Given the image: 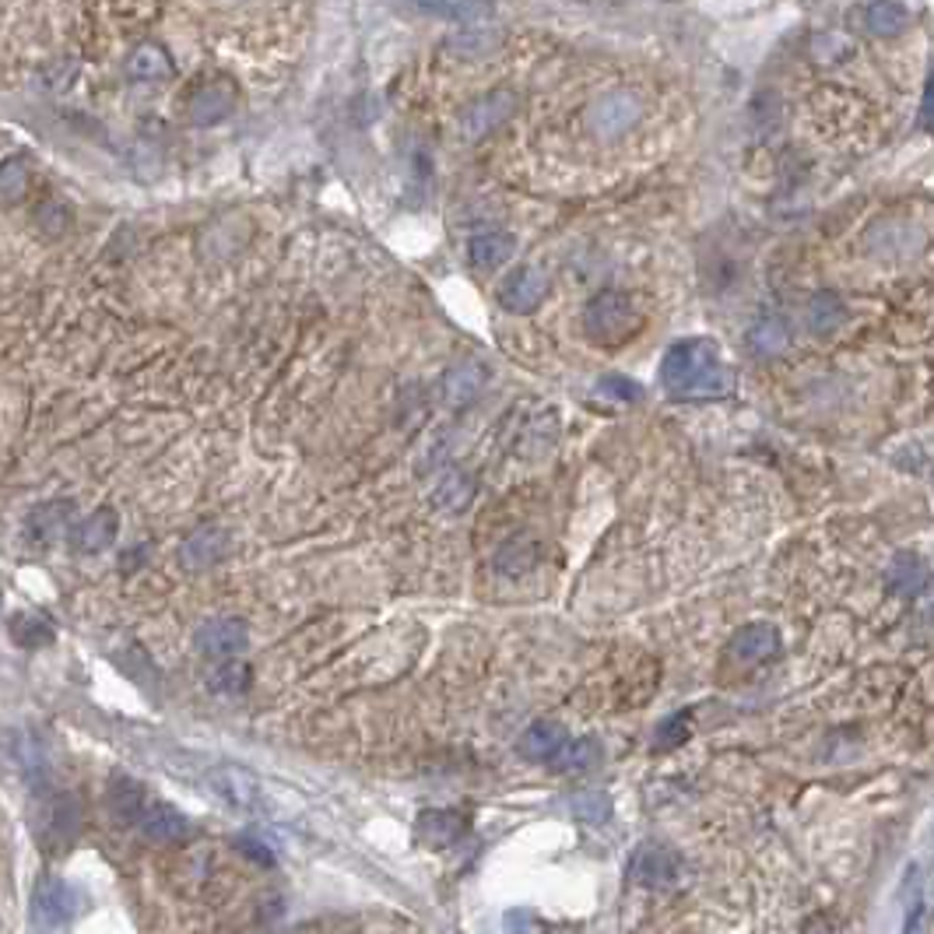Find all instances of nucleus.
I'll return each mask as SVG.
<instances>
[{
  "mask_svg": "<svg viewBox=\"0 0 934 934\" xmlns=\"http://www.w3.org/2000/svg\"><path fill=\"white\" fill-rule=\"evenodd\" d=\"M660 387L678 401H717L735 390V372L714 338H681L664 351Z\"/></svg>",
  "mask_w": 934,
  "mask_h": 934,
  "instance_id": "1",
  "label": "nucleus"
},
{
  "mask_svg": "<svg viewBox=\"0 0 934 934\" xmlns=\"http://www.w3.org/2000/svg\"><path fill=\"white\" fill-rule=\"evenodd\" d=\"M81 829V808L71 794H53L50 787L39 791L35 804V840L47 854H60L64 846L74 843Z\"/></svg>",
  "mask_w": 934,
  "mask_h": 934,
  "instance_id": "2",
  "label": "nucleus"
},
{
  "mask_svg": "<svg viewBox=\"0 0 934 934\" xmlns=\"http://www.w3.org/2000/svg\"><path fill=\"white\" fill-rule=\"evenodd\" d=\"M584 327L597 345H622L636 330V309L622 292H601L584 309Z\"/></svg>",
  "mask_w": 934,
  "mask_h": 934,
  "instance_id": "3",
  "label": "nucleus"
},
{
  "mask_svg": "<svg viewBox=\"0 0 934 934\" xmlns=\"http://www.w3.org/2000/svg\"><path fill=\"white\" fill-rule=\"evenodd\" d=\"M78 913V892L57 875H43L32 889V921L43 931H60L74 921Z\"/></svg>",
  "mask_w": 934,
  "mask_h": 934,
  "instance_id": "4",
  "label": "nucleus"
},
{
  "mask_svg": "<svg viewBox=\"0 0 934 934\" xmlns=\"http://www.w3.org/2000/svg\"><path fill=\"white\" fill-rule=\"evenodd\" d=\"M629 879L647 889H668L681 879V858L668 843L647 840L633 850L629 858Z\"/></svg>",
  "mask_w": 934,
  "mask_h": 934,
  "instance_id": "5",
  "label": "nucleus"
},
{
  "mask_svg": "<svg viewBox=\"0 0 934 934\" xmlns=\"http://www.w3.org/2000/svg\"><path fill=\"white\" fill-rule=\"evenodd\" d=\"M194 643L207 660L222 664V660L246 654V647H250V629H246L243 618H207L197 629Z\"/></svg>",
  "mask_w": 934,
  "mask_h": 934,
  "instance_id": "6",
  "label": "nucleus"
},
{
  "mask_svg": "<svg viewBox=\"0 0 934 934\" xmlns=\"http://www.w3.org/2000/svg\"><path fill=\"white\" fill-rule=\"evenodd\" d=\"M495 296H500V306L510 309V314H534L548 296V275L537 264H524L503 278Z\"/></svg>",
  "mask_w": 934,
  "mask_h": 934,
  "instance_id": "7",
  "label": "nucleus"
},
{
  "mask_svg": "<svg viewBox=\"0 0 934 934\" xmlns=\"http://www.w3.org/2000/svg\"><path fill=\"white\" fill-rule=\"evenodd\" d=\"M4 762L11 766V773H18L29 783L32 794L50 787V759L43 752V745H39L29 731H18L4 741Z\"/></svg>",
  "mask_w": 934,
  "mask_h": 934,
  "instance_id": "8",
  "label": "nucleus"
},
{
  "mask_svg": "<svg viewBox=\"0 0 934 934\" xmlns=\"http://www.w3.org/2000/svg\"><path fill=\"white\" fill-rule=\"evenodd\" d=\"M639 99L629 95V92H612L605 95L601 102H594L591 113H587V123H591V131L601 134V137H618V134H626L633 123L639 120Z\"/></svg>",
  "mask_w": 934,
  "mask_h": 934,
  "instance_id": "9",
  "label": "nucleus"
},
{
  "mask_svg": "<svg viewBox=\"0 0 934 934\" xmlns=\"http://www.w3.org/2000/svg\"><path fill=\"white\" fill-rule=\"evenodd\" d=\"M516 110V95L513 92H492L482 95L479 102H471V106L461 113V134L468 141H479L489 131H495L500 123L510 120V113Z\"/></svg>",
  "mask_w": 934,
  "mask_h": 934,
  "instance_id": "10",
  "label": "nucleus"
},
{
  "mask_svg": "<svg viewBox=\"0 0 934 934\" xmlns=\"http://www.w3.org/2000/svg\"><path fill=\"white\" fill-rule=\"evenodd\" d=\"M134 825H137L148 840H155V843H179V840L191 837V819H186L179 808L158 804V801L144 804V812L137 815Z\"/></svg>",
  "mask_w": 934,
  "mask_h": 934,
  "instance_id": "11",
  "label": "nucleus"
},
{
  "mask_svg": "<svg viewBox=\"0 0 934 934\" xmlns=\"http://www.w3.org/2000/svg\"><path fill=\"white\" fill-rule=\"evenodd\" d=\"M233 110H236V89L228 85V81H212V85H201L191 95V106H186V113H191V123H197V127H215V123H222Z\"/></svg>",
  "mask_w": 934,
  "mask_h": 934,
  "instance_id": "12",
  "label": "nucleus"
},
{
  "mask_svg": "<svg viewBox=\"0 0 934 934\" xmlns=\"http://www.w3.org/2000/svg\"><path fill=\"white\" fill-rule=\"evenodd\" d=\"M566 728L563 723H555V720H534L531 728L521 735V741H516V752H521L524 759L531 762H552L558 752L566 749Z\"/></svg>",
  "mask_w": 934,
  "mask_h": 934,
  "instance_id": "13",
  "label": "nucleus"
},
{
  "mask_svg": "<svg viewBox=\"0 0 934 934\" xmlns=\"http://www.w3.org/2000/svg\"><path fill=\"white\" fill-rule=\"evenodd\" d=\"M777 650H780V633H777V626H770V622L745 626L728 647V654L738 664H762V660L777 657Z\"/></svg>",
  "mask_w": 934,
  "mask_h": 934,
  "instance_id": "14",
  "label": "nucleus"
},
{
  "mask_svg": "<svg viewBox=\"0 0 934 934\" xmlns=\"http://www.w3.org/2000/svg\"><path fill=\"white\" fill-rule=\"evenodd\" d=\"M212 787L218 791L222 801H228L233 808H243V812H254V808L264 804L260 783H257L250 773H246V770H236V766H225V770H215Z\"/></svg>",
  "mask_w": 934,
  "mask_h": 934,
  "instance_id": "15",
  "label": "nucleus"
},
{
  "mask_svg": "<svg viewBox=\"0 0 934 934\" xmlns=\"http://www.w3.org/2000/svg\"><path fill=\"white\" fill-rule=\"evenodd\" d=\"M404 4L419 8L432 18H443V22H456V25L489 22V18L495 14L492 0H404Z\"/></svg>",
  "mask_w": 934,
  "mask_h": 934,
  "instance_id": "16",
  "label": "nucleus"
},
{
  "mask_svg": "<svg viewBox=\"0 0 934 934\" xmlns=\"http://www.w3.org/2000/svg\"><path fill=\"white\" fill-rule=\"evenodd\" d=\"M558 435V422L555 411H534L531 419H524L516 425V440H513V453L521 456H542Z\"/></svg>",
  "mask_w": 934,
  "mask_h": 934,
  "instance_id": "17",
  "label": "nucleus"
},
{
  "mask_svg": "<svg viewBox=\"0 0 934 934\" xmlns=\"http://www.w3.org/2000/svg\"><path fill=\"white\" fill-rule=\"evenodd\" d=\"M414 829H419V840L425 846H450V843H456V840L464 837L468 819L461 812H450V808H432V812L419 815Z\"/></svg>",
  "mask_w": 934,
  "mask_h": 934,
  "instance_id": "18",
  "label": "nucleus"
},
{
  "mask_svg": "<svg viewBox=\"0 0 934 934\" xmlns=\"http://www.w3.org/2000/svg\"><path fill=\"white\" fill-rule=\"evenodd\" d=\"M482 387H485V366H479V362H461V366H453L447 377H443L440 393H443V401H447L450 408H464V404H471L474 398H479Z\"/></svg>",
  "mask_w": 934,
  "mask_h": 934,
  "instance_id": "19",
  "label": "nucleus"
},
{
  "mask_svg": "<svg viewBox=\"0 0 934 934\" xmlns=\"http://www.w3.org/2000/svg\"><path fill=\"white\" fill-rule=\"evenodd\" d=\"M516 250V239L510 233H500V228H485V233L471 236L468 243V260L474 267H482V271H492V267H500L513 257Z\"/></svg>",
  "mask_w": 934,
  "mask_h": 934,
  "instance_id": "20",
  "label": "nucleus"
},
{
  "mask_svg": "<svg viewBox=\"0 0 934 934\" xmlns=\"http://www.w3.org/2000/svg\"><path fill=\"white\" fill-rule=\"evenodd\" d=\"M228 552V534L218 527H201L197 534L186 537L183 545V566L186 569H207Z\"/></svg>",
  "mask_w": 934,
  "mask_h": 934,
  "instance_id": "21",
  "label": "nucleus"
},
{
  "mask_svg": "<svg viewBox=\"0 0 934 934\" xmlns=\"http://www.w3.org/2000/svg\"><path fill=\"white\" fill-rule=\"evenodd\" d=\"M116 534H120V516H116V510L99 506L92 516H85V524L78 527L74 545H78L81 552H102V548H110V545L116 542Z\"/></svg>",
  "mask_w": 934,
  "mask_h": 934,
  "instance_id": "22",
  "label": "nucleus"
},
{
  "mask_svg": "<svg viewBox=\"0 0 934 934\" xmlns=\"http://www.w3.org/2000/svg\"><path fill=\"white\" fill-rule=\"evenodd\" d=\"M123 71H127L131 81H165V78H173V57L158 43H141L131 50Z\"/></svg>",
  "mask_w": 934,
  "mask_h": 934,
  "instance_id": "23",
  "label": "nucleus"
},
{
  "mask_svg": "<svg viewBox=\"0 0 934 934\" xmlns=\"http://www.w3.org/2000/svg\"><path fill=\"white\" fill-rule=\"evenodd\" d=\"M471 500H474V482L464 471H447L432 489V506L443 513H461L471 506Z\"/></svg>",
  "mask_w": 934,
  "mask_h": 934,
  "instance_id": "24",
  "label": "nucleus"
},
{
  "mask_svg": "<svg viewBox=\"0 0 934 934\" xmlns=\"http://www.w3.org/2000/svg\"><path fill=\"white\" fill-rule=\"evenodd\" d=\"M885 584H889L892 594H900V597H917L927 587V563L917 555H900L896 563L889 566Z\"/></svg>",
  "mask_w": 934,
  "mask_h": 934,
  "instance_id": "25",
  "label": "nucleus"
},
{
  "mask_svg": "<svg viewBox=\"0 0 934 934\" xmlns=\"http://www.w3.org/2000/svg\"><path fill=\"white\" fill-rule=\"evenodd\" d=\"M68 524H71V503H47V506L32 510L25 531L47 548V545H53L57 537L68 531Z\"/></svg>",
  "mask_w": 934,
  "mask_h": 934,
  "instance_id": "26",
  "label": "nucleus"
},
{
  "mask_svg": "<svg viewBox=\"0 0 934 934\" xmlns=\"http://www.w3.org/2000/svg\"><path fill=\"white\" fill-rule=\"evenodd\" d=\"M144 804H148V791H144L137 780H131V777H113L110 780V812L120 822H137Z\"/></svg>",
  "mask_w": 934,
  "mask_h": 934,
  "instance_id": "27",
  "label": "nucleus"
},
{
  "mask_svg": "<svg viewBox=\"0 0 934 934\" xmlns=\"http://www.w3.org/2000/svg\"><path fill=\"white\" fill-rule=\"evenodd\" d=\"M864 25L875 32V35H900L910 25V11L903 0H871L864 8Z\"/></svg>",
  "mask_w": 934,
  "mask_h": 934,
  "instance_id": "28",
  "label": "nucleus"
},
{
  "mask_svg": "<svg viewBox=\"0 0 934 934\" xmlns=\"http://www.w3.org/2000/svg\"><path fill=\"white\" fill-rule=\"evenodd\" d=\"M8 636L18 643L22 650H35V647H47V643H53V626L43 618V615H35V612H18L8 618Z\"/></svg>",
  "mask_w": 934,
  "mask_h": 934,
  "instance_id": "29",
  "label": "nucleus"
},
{
  "mask_svg": "<svg viewBox=\"0 0 934 934\" xmlns=\"http://www.w3.org/2000/svg\"><path fill=\"white\" fill-rule=\"evenodd\" d=\"M804 317L815 335H833V330L846 320V302L837 292H815L804 309Z\"/></svg>",
  "mask_w": 934,
  "mask_h": 934,
  "instance_id": "30",
  "label": "nucleus"
},
{
  "mask_svg": "<svg viewBox=\"0 0 934 934\" xmlns=\"http://www.w3.org/2000/svg\"><path fill=\"white\" fill-rule=\"evenodd\" d=\"M601 741L597 738H579V741H566V749L558 752L555 759H552V766H558V770L563 773H587V770H594V766L601 762Z\"/></svg>",
  "mask_w": 934,
  "mask_h": 934,
  "instance_id": "31",
  "label": "nucleus"
},
{
  "mask_svg": "<svg viewBox=\"0 0 934 934\" xmlns=\"http://www.w3.org/2000/svg\"><path fill=\"white\" fill-rule=\"evenodd\" d=\"M787 345H791V327H787L780 317H762L749 330V348L756 356H780Z\"/></svg>",
  "mask_w": 934,
  "mask_h": 934,
  "instance_id": "32",
  "label": "nucleus"
},
{
  "mask_svg": "<svg viewBox=\"0 0 934 934\" xmlns=\"http://www.w3.org/2000/svg\"><path fill=\"white\" fill-rule=\"evenodd\" d=\"M29 191V158L11 155L0 162V204H18Z\"/></svg>",
  "mask_w": 934,
  "mask_h": 934,
  "instance_id": "33",
  "label": "nucleus"
},
{
  "mask_svg": "<svg viewBox=\"0 0 934 934\" xmlns=\"http://www.w3.org/2000/svg\"><path fill=\"white\" fill-rule=\"evenodd\" d=\"M534 558H537V545L531 537H510V542L500 548V555H495V569L506 576H521L534 566Z\"/></svg>",
  "mask_w": 934,
  "mask_h": 934,
  "instance_id": "34",
  "label": "nucleus"
},
{
  "mask_svg": "<svg viewBox=\"0 0 934 934\" xmlns=\"http://www.w3.org/2000/svg\"><path fill=\"white\" fill-rule=\"evenodd\" d=\"M569 812H573L576 822H584V825H605L615 812V804L605 791H584L569 801Z\"/></svg>",
  "mask_w": 934,
  "mask_h": 934,
  "instance_id": "35",
  "label": "nucleus"
},
{
  "mask_svg": "<svg viewBox=\"0 0 934 934\" xmlns=\"http://www.w3.org/2000/svg\"><path fill=\"white\" fill-rule=\"evenodd\" d=\"M212 692H222V696H239L246 692V685H250V668H246L243 660H222V668L212 675Z\"/></svg>",
  "mask_w": 934,
  "mask_h": 934,
  "instance_id": "36",
  "label": "nucleus"
},
{
  "mask_svg": "<svg viewBox=\"0 0 934 934\" xmlns=\"http://www.w3.org/2000/svg\"><path fill=\"white\" fill-rule=\"evenodd\" d=\"M594 398L605 404H636L643 398V387L633 383L629 377H605L594 387Z\"/></svg>",
  "mask_w": 934,
  "mask_h": 934,
  "instance_id": "37",
  "label": "nucleus"
},
{
  "mask_svg": "<svg viewBox=\"0 0 934 934\" xmlns=\"http://www.w3.org/2000/svg\"><path fill=\"white\" fill-rule=\"evenodd\" d=\"M685 738H689V714H675L657 728L660 749H675V745H681Z\"/></svg>",
  "mask_w": 934,
  "mask_h": 934,
  "instance_id": "38",
  "label": "nucleus"
},
{
  "mask_svg": "<svg viewBox=\"0 0 934 934\" xmlns=\"http://www.w3.org/2000/svg\"><path fill=\"white\" fill-rule=\"evenodd\" d=\"M236 846H239L243 854L250 858V861H257V864H267V868L275 864V850L267 846V843H264L260 837H254V833H243V837L236 840Z\"/></svg>",
  "mask_w": 934,
  "mask_h": 934,
  "instance_id": "39",
  "label": "nucleus"
}]
</instances>
